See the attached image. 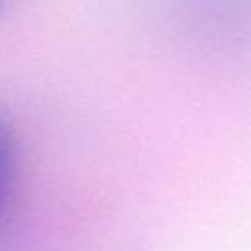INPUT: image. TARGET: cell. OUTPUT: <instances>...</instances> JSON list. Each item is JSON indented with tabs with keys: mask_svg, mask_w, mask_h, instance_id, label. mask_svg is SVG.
Returning <instances> with one entry per match:
<instances>
[{
	"mask_svg": "<svg viewBox=\"0 0 251 251\" xmlns=\"http://www.w3.org/2000/svg\"><path fill=\"white\" fill-rule=\"evenodd\" d=\"M16 180V139L10 126L0 118V220L8 208Z\"/></svg>",
	"mask_w": 251,
	"mask_h": 251,
	"instance_id": "1",
	"label": "cell"
}]
</instances>
